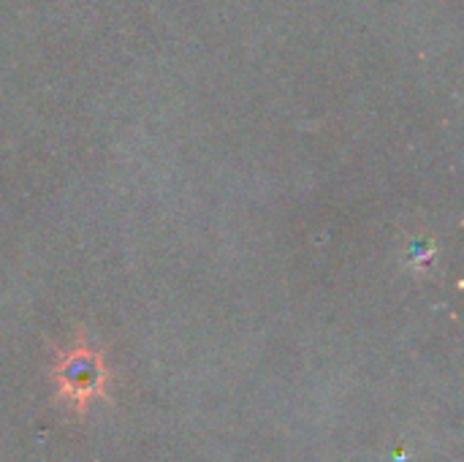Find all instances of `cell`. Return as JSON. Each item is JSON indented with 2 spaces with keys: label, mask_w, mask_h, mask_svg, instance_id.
<instances>
[{
  "label": "cell",
  "mask_w": 464,
  "mask_h": 462,
  "mask_svg": "<svg viewBox=\"0 0 464 462\" xmlns=\"http://www.w3.org/2000/svg\"><path fill=\"white\" fill-rule=\"evenodd\" d=\"M54 376L60 381V395L71 400V406L79 411H84L90 400L103 395L106 370L101 354L92 349H73L71 354H65L54 368Z\"/></svg>",
  "instance_id": "cell-1"
}]
</instances>
